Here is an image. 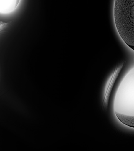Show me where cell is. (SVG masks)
I'll use <instances>...</instances> for the list:
<instances>
[{"instance_id":"obj_3","label":"cell","mask_w":134,"mask_h":151,"mask_svg":"<svg viewBox=\"0 0 134 151\" xmlns=\"http://www.w3.org/2000/svg\"><path fill=\"white\" fill-rule=\"evenodd\" d=\"M123 67V65H122L115 69L106 85L103 101V107L105 109L108 108L112 91Z\"/></svg>"},{"instance_id":"obj_4","label":"cell","mask_w":134,"mask_h":151,"mask_svg":"<svg viewBox=\"0 0 134 151\" xmlns=\"http://www.w3.org/2000/svg\"><path fill=\"white\" fill-rule=\"evenodd\" d=\"M20 0H0V12L11 11L16 9Z\"/></svg>"},{"instance_id":"obj_2","label":"cell","mask_w":134,"mask_h":151,"mask_svg":"<svg viewBox=\"0 0 134 151\" xmlns=\"http://www.w3.org/2000/svg\"><path fill=\"white\" fill-rule=\"evenodd\" d=\"M134 0H115L114 18L120 37L133 50L134 45Z\"/></svg>"},{"instance_id":"obj_1","label":"cell","mask_w":134,"mask_h":151,"mask_svg":"<svg viewBox=\"0 0 134 151\" xmlns=\"http://www.w3.org/2000/svg\"><path fill=\"white\" fill-rule=\"evenodd\" d=\"M134 69L130 70L121 81L115 96L114 110L123 124L134 126Z\"/></svg>"},{"instance_id":"obj_5","label":"cell","mask_w":134,"mask_h":151,"mask_svg":"<svg viewBox=\"0 0 134 151\" xmlns=\"http://www.w3.org/2000/svg\"><path fill=\"white\" fill-rule=\"evenodd\" d=\"M10 22L0 20V34H3L8 29L10 25Z\"/></svg>"}]
</instances>
